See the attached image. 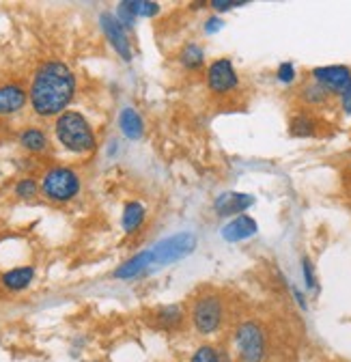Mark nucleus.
Returning <instances> with one entry per match:
<instances>
[{"mask_svg":"<svg viewBox=\"0 0 351 362\" xmlns=\"http://www.w3.org/2000/svg\"><path fill=\"white\" fill-rule=\"evenodd\" d=\"M149 265H153V261H151V252L147 250V252H141V255H136V257H131V259L125 261L121 267H117V269L112 272V279H119V281L136 279V276L143 274V272H145Z\"/></svg>","mask_w":351,"mask_h":362,"instance_id":"16","label":"nucleus"},{"mask_svg":"<svg viewBox=\"0 0 351 362\" xmlns=\"http://www.w3.org/2000/svg\"><path fill=\"white\" fill-rule=\"evenodd\" d=\"M302 274H304V287L309 291H317L319 283H317V274H315V265L309 257H302Z\"/></svg>","mask_w":351,"mask_h":362,"instance_id":"25","label":"nucleus"},{"mask_svg":"<svg viewBox=\"0 0 351 362\" xmlns=\"http://www.w3.org/2000/svg\"><path fill=\"white\" fill-rule=\"evenodd\" d=\"M80 192V177L67 166H54L41 179V194L52 203H69Z\"/></svg>","mask_w":351,"mask_h":362,"instance_id":"5","label":"nucleus"},{"mask_svg":"<svg viewBox=\"0 0 351 362\" xmlns=\"http://www.w3.org/2000/svg\"><path fill=\"white\" fill-rule=\"evenodd\" d=\"M256 231H258L256 220H254L252 216L242 214V216H235L231 222H227V224L222 226V231H220V233H222V238H225L227 242L235 244V242H244V240H248V238H254Z\"/></svg>","mask_w":351,"mask_h":362,"instance_id":"12","label":"nucleus"},{"mask_svg":"<svg viewBox=\"0 0 351 362\" xmlns=\"http://www.w3.org/2000/svg\"><path fill=\"white\" fill-rule=\"evenodd\" d=\"M233 347L242 362H263L268 358L270 337L258 320H244L233 332Z\"/></svg>","mask_w":351,"mask_h":362,"instance_id":"4","label":"nucleus"},{"mask_svg":"<svg viewBox=\"0 0 351 362\" xmlns=\"http://www.w3.org/2000/svg\"><path fill=\"white\" fill-rule=\"evenodd\" d=\"M54 132L59 143L71 153H91L97 145L93 127L76 110H65L61 117H56Z\"/></svg>","mask_w":351,"mask_h":362,"instance_id":"2","label":"nucleus"},{"mask_svg":"<svg viewBox=\"0 0 351 362\" xmlns=\"http://www.w3.org/2000/svg\"><path fill=\"white\" fill-rule=\"evenodd\" d=\"M297 100L306 106V108H323L330 104L332 95L328 93V90L323 86H319L317 82L309 80L304 82L302 88L297 90Z\"/></svg>","mask_w":351,"mask_h":362,"instance_id":"14","label":"nucleus"},{"mask_svg":"<svg viewBox=\"0 0 351 362\" xmlns=\"http://www.w3.org/2000/svg\"><path fill=\"white\" fill-rule=\"evenodd\" d=\"M119 127H121V132L127 136L129 141H138V139H143V134H145L143 117L134 108H123L121 110V115H119Z\"/></svg>","mask_w":351,"mask_h":362,"instance_id":"19","label":"nucleus"},{"mask_svg":"<svg viewBox=\"0 0 351 362\" xmlns=\"http://www.w3.org/2000/svg\"><path fill=\"white\" fill-rule=\"evenodd\" d=\"M220 362H233V358H231V354L222 349V354H220Z\"/></svg>","mask_w":351,"mask_h":362,"instance_id":"32","label":"nucleus"},{"mask_svg":"<svg viewBox=\"0 0 351 362\" xmlns=\"http://www.w3.org/2000/svg\"><path fill=\"white\" fill-rule=\"evenodd\" d=\"M127 9L134 16H143V18H153L160 13V5L157 3H147V0H127Z\"/></svg>","mask_w":351,"mask_h":362,"instance_id":"22","label":"nucleus"},{"mask_svg":"<svg viewBox=\"0 0 351 362\" xmlns=\"http://www.w3.org/2000/svg\"><path fill=\"white\" fill-rule=\"evenodd\" d=\"M220 28H222V20L220 18H209L205 22V33L207 35H213L215 30H220Z\"/></svg>","mask_w":351,"mask_h":362,"instance_id":"29","label":"nucleus"},{"mask_svg":"<svg viewBox=\"0 0 351 362\" xmlns=\"http://www.w3.org/2000/svg\"><path fill=\"white\" fill-rule=\"evenodd\" d=\"M73 95L76 76L63 61H46L35 69L28 100L37 117H61Z\"/></svg>","mask_w":351,"mask_h":362,"instance_id":"1","label":"nucleus"},{"mask_svg":"<svg viewBox=\"0 0 351 362\" xmlns=\"http://www.w3.org/2000/svg\"><path fill=\"white\" fill-rule=\"evenodd\" d=\"M117 20L123 24V28H131V26H134L136 16L127 9V5H125V3H121V5H119V9H117Z\"/></svg>","mask_w":351,"mask_h":362,"instance_id":"28","label":"nucleus"},{"mask_svg":"<svg viewBox=\"0 0 351 362\" xmlns=\"http://www.w3.org/2000/svg\"><path fill=\"white\" fill-rule=\"evenodd\" d=\"M205 82L213 95H229L239 88V74L231 59H218L207 67Z\"/></svg>","mask_w":351,"mask_h":362,"instance_id":"7","label":"nucleus"},{"mask_svg":"<svg viewBox=\"0 0 351 362\" xmlns=\"http://www.w3.org/2000/svg\"><path fill=\"white\" fill-rule=\"evenodd\" d=\"M311 80L323 86L330 95L343 98L351 90V67L347 65H323L311 69Z\"/></svg>","mask_w":351,"mask_h":362,"instance_id":"8","label":"nucleus"},{"mask_svg":"<svg viewBox=\"0 0 351 362\" xmlns=\"http://www.w3.org/2000/svg\"><path fill=\"white\" fill-rule=\"evenodd\" d=\"M179 63L188 71H198L205 65V52L196 41H188L182 52H179Z\"/></svg>","mask_w":351,"mask_h":362,"instance_id":"20","label":"nucleus"},{"mask_svg":"<svg viewBox=\"0 0 351 362\" xmlns=\"http://www.w3.org/2000/svg\"><path fill=\"white\" fill-rule=\"evenodd\" d=\"M100 26L106 35V39L110 41V45L114 48V52L123 59V61H131V43L127 39V33L123 28V24L117 20V16L112 13H102L100 16Z\"/></svg>","mask_w":351,"mask_h":362,"instance_id":"9","label":"nucleus"},{"mask_svg":"<svg viewBox=\"0 0 351 362\" xmlns=\"http://www.w3.org/2000/svg\"><path fill=\"white\" fill-rule=\"evenodd\" d=\"M254 199L250 194H244V192H225L220 197H215L213 201V209L218 216H242L248 207H252Z\"/></svg>","mask_w":351,"mask_h":362,"instance_id":"10","label":"nucleus"},{"mask_svg":"<svg viewBox=\"0 0 351 362\" xmlns=\"http://www.w3.org/2000/svg\"><path fill=\"white\" fill-rule=\"evenodd\" d=\"M289 134L295 136V139H311V136L319 134V121L315 115H311L309 110L295 112L289 121Z\"/></svg>","mask_w":351,"mask_h":362,"instance_id":"15","label":"nucleus"},{"mask_svg":"<svg viewBox=\"0 0 351 362\" xmlns=\"http://www.w3.org/2000/svg\"><path fill=\"white\" fill-rule=\"evenodd\" d=\"M338 102H340L343 112L345 115H351V90H349V93H345L343 98H338Z\"/></svg>","mask_w":351,"mask_h":362,"instance_id":"31","label":"nucleus"},{"mask_svg":"<svg viewBox=\"0 0 351 362\" xmlns=\"http://www.w3.org/2000/svg\"><path fill=\"white\" fill-rule=\"evenodd\" d=\"M244 5H248L246 0H211V7H213L215 11H220V13L231 11V9H235V7H244Z\"/></svg>","mask_w":351,"mask_h":362,"instance_id":"27","label":"nucleus"},{"mask_svg":"<svg viewBox=\"0 0 351 362\" xmlns=\"http://www.w3.org/2000/svg\"><path fill=\"white\" fill-rule=\"evenodd\" d=\"M291 293H293V298H295L297 306L306 310V306H309V304H306V298H304V293H302V291H299V289H297L295 285H291Z\"/></svg>","mask_w":351,"mask_h":362,"instance_id":"30","label":"nucleus"},{"mask_svg":"<svg viewBox=\"0 0 351 362\" xmlns=\"http://www.w3.org/2000/svg\"><path fill=\"white\" fill-rule=\"evenodd\" d=\"M276 78H278V82H280V84H293V82H295V78H297L295 65H293L291 61L280 63V65H278V69H276Z\"/></svg>","mask_w":351,"mask_h":362,"instance_id":"26","label":"nucleus"},{"mask_svg":"<svg viewBox=\"0 0 351 362\" xmlns=\"http://www.w3.org/2000/svg\"><path fill=\"white\" fill-rule=\"evenodd\" d=\"M227 322V306L225 300L213 293H201L190 306V324L201 337H211L220 332Z\"/></svg>","mask_w":351,"mask_h":362,"instance_id":"3","label":"nucleus"},{"mask_svg":"<svg viewBox=\"0 0 351 362\" xmlns=\"http://www.w3.org/2000/svg\"><path fill=\"white\" fill-rule=\"evenodd\" d=\"M28 93L18 82H9L0 86V115H16L26 106Z\"/></svg>","mask_w":351,"mask_h":362,"instance_id":"13","label":"nucleus"},{"mask_svg":"<svg viewBox=\"0 0 351 362\" xmlns=\"http://www.w3.org/2000/svg\"><path fill=\"white\" fill-rule=\"evenodd\" d=\"M220 354L222 349H218L213 345H201L190 356V362H220Z\"/></svg>","mask_w":351,"mask_h":362,"instance_id":"23","label":"nucleus"},{"mask_svg":"<svg viewBox=\"0 0 351 362\" xmlns=\"http://www.w3.org/2000/svg\"><path fill=\"white\" fill-rule=\"evenodd\" d=\"M145 216H147V211H145V207L138 201H129L123 207V218H121L125 233H134L138 226L145 222Z\"/></svg>","mask_w":351,"mask_h":362,"instance_id":"21","label":"nucleus"},{"mask_svg":"<svg viewBox=\"0 0 351 362\" xmlns=\"http://www.w3.org/2000/svg\"><path fill=\"white\" fill-rule=\"evenodd\" d=\"M151 320H153L155 328H160L164 332H174L186 322V308L182 304H166V306H160L153 310Z\"/></svg>","mask_w":351,"mask_h":362,"instance_id":"11","label":"nucleus"},{"mask_svg":"<svg viewBox=\"0 0 351 362\" xmlns=\"http://www.w3.org/2000/svg\"><path fill=\"white\" fill-rule=\"evenodd\" d=\"M196 235L190 231H182V233H174L162 242H157L149 252H151V261L153 265H170V263H177L186 257H190L196 250Z\"/></svg>","mask_w":351,"mask_h":362,"instance_id":"6","label":"nucleus"},{"mask_svg":"<svg viewBox=\"0 0 351 362\" xmlns=\"http://www.w3.org/2000/svg\"><path fill=\"white\" fill-rule=\"evenodd\" d=\"M32 279H35V267L22 265V267H13V269L5 272L0 283H3V287L9 291H22L32 283Z\"/></svg>","mask_w":351,"mask_h":362,"instance_id":"18","label":"nucleus"},{"mask_svg":"<svg viewBox=\"0 0 351 362\" xmlns=\"http://www.w3.org/2000/svg\"><path fill=\"white\" fill-rule=\"evenodd\" d=\"M39 190H41V188L37 186V181L30 179V177L20 179L18 184H16V188H13V192H16L18 199H35V197L39 194Z\"/></svg>","mask_w":351,"mask_h":362,"instance_id":"24","label":"nucleus"},{"mask_svg":"<svg viewBox=\"0 0 351 362\" xmlns=\"http://www.w3.org/2000/svg\"><path fill=\"white\" fill-rule=\"evenodd\" d=\"M20 145L28 153H46L50 149L48 134L43 132L41 127H24L20 132Z\"/></svg>","mask_w":351,"mask_h":362,"instance_id":"17","label":"nucleus"}]
</instances>
